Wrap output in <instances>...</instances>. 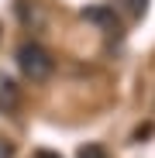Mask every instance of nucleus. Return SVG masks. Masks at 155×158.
Segmentation results:
<instances>
[{
	"label": "nucleus",
	"instance_id": "obj_1",
	"mask_svg": "<svg viewBox=\"0 0 155 158\" xmlns=\"http://www.w3.org/2000/svg\"><path fill=\"white\" fill-rule=\"evenodd\" d=\"M17 65H21V72L31 79V83H41V79H48L52 76V69H55V62H52V55L38 45V41H24L21 48H17Z\"/></svg>",
	"mask_w": 155,
	"mask_h": 158
},
{
	"label": "nucleus",
	"instance_id": "obj_2",
	"mask_svg": "<svg viewBox=\"0 0 155 158\" xmlns=\"http://www.w3.org/2000/svg\"><path fill=\"white\" fill-rule=\"evenodd\" d=\"M80 17H83L86 24H97V28H103V31H117V17H114V10H110V7H103V4L86 7Z\"/></svg>",
	"mask_w": 155,
	"mask_h": 158
},
{
	"label": "nucleus",
	"instance_id": "obj_3",
	"mask_svg": "<svg viewBox=\"0 0 155 158\" xmlns=\"http://www.w3.org/2000/svg\"><path fill=\"white\" fill-rule=\"evenodd\" d=\"M17 100H21L17 83H14L7 72H0V114H4V110H14V107H17Z\"/></svg>",
	"mask_w": 155,
	"mask_h": 158
},
{
	"label": "nucleus",
	"instance_id": "obj_4",
	"mask_svg": "<svg viewBox=\"0 0 155 158\" xmlns=\"http://www.w3.org/2000/svg\"><path fill=\"white\" fill-rule=\"evenodd\" d=\"M76 158H107V151H103L100 144H83Z\"/></svg>",
	"mask_w": 155,
	"mask_h": 158
},
{
	"label": "nucleus",
	"instance_id": "obj_5",
	"mask_svg": "<svg viewBox=\"0 0 155 158\" xmlns=\"http://www.w3.org/2000/svg\"><path fill=\"white\" fill-rule=\"evenodd\" d=\"M124 4L131 17H145V10H148V0H124Z\"/></svg>",
	"mask_w": 155,
	"mask_h": 158
},
{
	"label": "nucleus",
	"instance_id": "obj_6",
	"mask_svg": "<svg viewBox=\"0 0 155 158\" xmlns=\"http://www.w3.org/2000/svg\"><path fill=\"white\" fill-rule=\"evenodd\" d=\"M35 158H59L55 151H48V148H41V151H35Z\"/></svg>",
	"mask_w": 155,
	"mask_h": 158
},
{
	"label": "nucleus",
	"instance_id": "obj_7",
	"mask_svg": "<svg viewBox=\"0 0 155 158\" xmlns=\"http://www.w3.org/2000/svg\"><path fill=\"white\" fill-rule=\"evenodd\" d=\"M0 158H11V148H4V144H0Z\"/></svg>",
	"mask_w": 155,
	"mask_h": 158
}]
</instances>
